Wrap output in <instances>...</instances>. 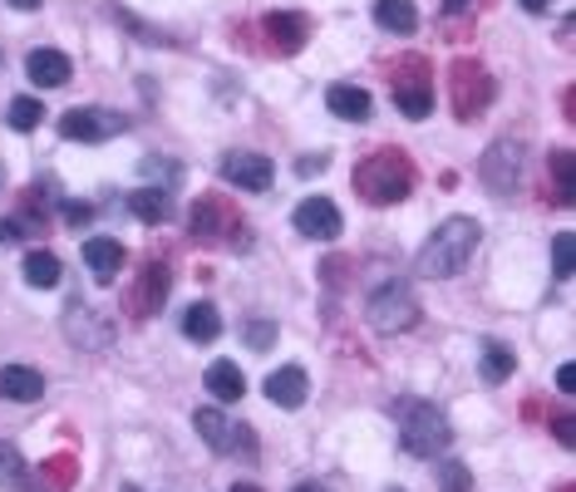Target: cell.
I'll return each mask as SVG.
<instances>
[{"instance_id": "cell-11", "label": "cell", "mask_w": 576, "mask_h": 492, "mask_svg": "<svg viewBox=\"0 0 576 492\" xmlns=\"http://www.w3.org/2000/svg\"><path fill=\"white\" fill-rule=\"evenodd\" d=\"M217 173L232 182V188L267 192L271 178H276V168H271V158H261V153H227L222 163H217Z\"/></svg>"}, {"instance_id": "cell-14", "label": "cell", "mask_w": 576, "mask_h": 492, "mask_svg": "<svg viewBox=\"0 0 576 492\" xmlns=\"http://www.w3.org/2000/svg\"><path fill=\"white\" fill-rule=\"evenodd\" d=\"M306 394H310V380L301 364H281V370L267 374V399L276 409H301Z\"/></svg>"}, {"instance_id": "cell-31", "label": "cell", "mask_w": 576, "mask_h": 492, "mask_svg": "<svg viewBox=\"0 0 576 492\" xmlns=\"http://www.w3.org/2000/svg\"><path fill=\"white\" fill-rule=\"evenodd\" d=\"M241 340H247L251 350H271L276 345V325L271 320H247V325H241Z\"/></svg>"}, {"instance_id": "cell-8", "label": "cell", "mask_w": 576, "mask_h": 492, "mask_svg": "<svg viewBox=\"0 0 576 492\" xmlns=\"http://www.w3.org/2000/svg\"><path fill=\"white\" fill-rule=\"evenodd\" d=\"M188 232L198 237V242H207V247H227V242H232V232H247V227H241V217H237L232 202H222V198L207 192V198L192 202Z\"/></svg>"}, {"instance_id": "cell-42", "label": "cell", "mask_w": 576, "mask_h": 492, "mask_svg": "<svg viewBox=\"0 0 576 492\" xmlns=\"http://www.w3.org/2000/svg\"><path fill=\"white\" fill-rule=\"evenodd\" d=\"M389 492H405V488H389Z\"/></svg>"}, {"instance_id": "cell-19", "label": "cell", "mask_w": 576, "mask_h": 492, "mask_svg": "<svg viewBox=\"0 0 576 492\" xmlns=\"http://www.w3.org/2000/svg\"><path fill=\"white\" fill-rule=\"evenodd\" d=\"M326 109L336 113V119L365 123L375 104H370V94H365V89H355V84H330V89H326Z\"/></svg>"}, {"instance_id": "cell-4", "label": "cell", "mask_w": 576, "mask_h": 492, "mask_svg": "<svg viewBox=\"0 0 576 492\" xmlns=\"http://www.w3.org/2000/svg\"><path fill=\"white\" fill-rule=\"evenodd\" d=\"M365 315H370V325L379 330V335H405V330L419 325V301H414V291L405 281H389L370 295Z\"/></svg>"}, {"instance_id": "cell-3", "label": "cell", "mask_w": 576, "mask_h": 492, "mask_svg": "<svg viewBox=\"0 0 576 492\" xmlns=\"http://www.w3.org/2000/svg\"><path fill=\"white\" fill-rule=\"evenodd\" d=\"M395 414H399V443L414 458H439L454 443V429H448L444 409L424 404V399H399Z\"/></svg>"}, {"instance_id": "cell-13", "label": "cell", "mask_w": 576, "mask_h": 492, "mask_svg": "<svg viewBox=\"0 0 576 492\" xmlns=\"http://www.w3.org/2000/svg\"><path fill=\"white\" fill-rule=\"evenodd\" d=\"M64 335L75 340V345H85V350H103L113 340V325H103L99 311H89L85 301H69V311H64Z\"/></svg>"}, {"instance_id": "cell-27", "label": "cell", "mask_w": 576, "mask_h": 492, "mask_svg": "<svg viewBox=\"0 0 576 492\" xmlns=\"http://www.w3.org/2000/svg\"><path fill=\"white\" fill-rule=\"evenodd\" d=\"M26 281L34 285V291H54V285H60V257H54V251H30Z\"/></svg>"}, {"instance_id": "cell-26", "label": "cell", "mask_w": 576, "mask_h": 492, "mask_svg": "<svg viewBox=\"0 0 576 492\" xmlns=\"http://www.w3.org/2000/svg\"><path fill=\"white\" fill-rule=\"evenodd\" d=\"M0 488H16V492H30L34 488L30 463L20 458V449L10 439H0Z\"/></svg>"}, {"instance_id": "cell-12", "label": "cell", "mask_w": 576, "mask_h": 492, "mask_svg": "<svg viewBox=\"0 0 576 492\" xmlns=\"http://www.w3.org/2000/svg\"><path fill=\"white\" fill-rule=\"evenodd\" d=\"M261 30H267L276 54H296L310 40V20L301 16V10H271V16L261 20Z\"/></svg>"}, {"instance_id": "cell-32", "label": "cell", "mask_w": 576, "mask_h": 492, "mask_svg": "<svg viewBox=\"0 0 576 492\" xmlns=\"http://www.w3.org/2000/svg\"><path fill=\"white\" fill-rule=\"evenodd\" d=\"M439 488L444 492H468V488H474V473H468L464 463H444L439 468Z\"/></svg>"}, {"instance_id": "cell-40", "label": "cell", "mask_w": 576, "mask_h": 492, "mask_svg": "<svg viewBox=\"0 0 576 492\" xmlns=\"http://www.w3.org/2000/svg\"><path fill=\"white\" fill-rule=\"evenodd\" d=\"M291 492H326V488H320V483H296Z\"/></svg>"}, {"instance_id": "cell-35", "label": "cell", "mask_w": 576, "mask_h": 492, "mask_svg": "<svg viewBox=\"0 0 576 492\" xmlns=\"http://www.w3.org/2000/svg\"><path fill=\"white\" fill-rule=\"evenodd\" d=\"M557 389H562V394H572V389H576V370H572V364H562V370H557Z\"/></svg>"}, {"instance_id": "cell-37", "label": "cell", "mask_w": 576, "mask_h": 492, "mask_svg": "<svg viewBox=\"0 0 576 492\" xmlns=\"http://www.w3.org/2000/svg\"><path fill=\"white\" fill-rule=\"evenodd\" d=\"M0 242H20V222H0Z\"/></svg>"}, {"instance_id": "cell-18", "label": "cell", "mask_w": 576, "mask_h": 492, "mask_svg": "<svg viewBox=\"0 0 576 492\" xmlns=\"http://www.w3.org/2000/svg\"><path fill=\"white\" fill-rule=\"evenodd\" d=\"M207 394H212L217 404H237V399L247 394V374H241L232 360L207 364Z\"/></svg>"}, {"instance_id": "cell-17", "label": "cell", "mask_w": 576, "mask_h": 492, "mask_svg": "<svg viewBox=\"0 0 576 492\" xmlns=\"http://www.w3.org/2000/svg\"><path fill=\"white\" fill-rule=\"evenodd\" d=\"M85 267L95 271V281H113L123 271V247L113 237H89L85 242Z\"/></svg>"}, {"instance_id": "cell-5", "label": "cell", "mask_w": 576, "mask_h": 492, "mask_svg": "<svg viewBox=\"0 0 576 492\" xmlns=\"http://www.w3.org/2000/svg\"><path fill=\"white\" fill-rule=\"evenodd\" d=\"M448 89H454V113L464 123L478 119V113L493 104V94H498L493 74L483 70L478 60H454V70H448Z\"/></svg>"}, {"instance_id": "cell-23", "label": "cell", "mask_w": 576, "mask_h": 492, "mask_svg": "<svg viewBox=\"0 0 576 492\" xmlns=\"http://www.w3.org/2000/svg\"><path fill=\"white\" fill-rule=\"evenodd\" d=\"M192 429L202 433V443L212 453H232L237 449V429H227V419L217 414V409H198V414H192Z\"/></svg>"}, {"instance_id": "cell-9", "label": "cell", "mask_w": 576, "mask_h": 492, "mask_svg": "<svg viewBox=\"0 0 576 492\" xmlns=\"http://www.w3.org/2000/svg\"><path fill=\"white\" fill-rule=\"evenodd\" d=\"M123 129H129V119L113 113V109H69L60 119V133L69 143H103V139H113V133H123Z\"/></svg>"}, {"instance_id": "cell-29", "label": "cell", "mask_w": 576, "mask_h": 492, "mask_svg": "<svg viewBox=\"0 0 576 492\" xmlns=\"http://www.w3.org/2000/svg\"><path fill=\"white\" fill-rule=\"evenodd\" d=\"M40 119H44V104H40V99L20 94L16 104H10V129H16V133H30V129H40Z\"/></svg>"}, {"instance_id": "cell-38", "label": "cell", "mask_w": 576, "mask_h": 492, "mask_svg": "<svg viewBox=\"0 0 576 492\" xmlns=\"http://www.w3.org/2000/svg\"><path fill=\"white\" fill-rule=\"evenodd\" d=\"M464 10H474V0H448L444 16H464Z\"/></svg>"}, {"instance_id": "cell-15", "label": "cell", "mask_w": 576, "mask_h": 492, "mask_svg": "<svg viewBox=\"0 0 576 492\" xmlns=\"http://www.w3.org/2000/svg\"><path fill=\"white\" fill-rule=\"evenodd\" d=\"M40 394H44L40 370H30V364H6V370H0V399H10V404H34Z\"/></svg>"}, {"instance_id": "cell-10", "label": "cell", "mask_w": 576, "mask_h": 492, "mask_svg": "<svg viewBox=\"0 0 576 492\" xmlns=\"http://www.w3.org/2000/svg\"><path fill=\"white\" fill-rule=\"evenodd\" d=\"M291 222L301 237H310V242H336L340 237V208L330 198H306L301 208L291 212Z\"/></svg>"}, {"instance_id": "cell-24", "label": "cell", "mask_w": 576, "mask_h": 492, "mask_svg": "<svg viewBox=\"0 0 576 492\" xmlns=\"http://www.w3.org/2000/svg\"><path fill=\"white\" fill-rule=\"evenodd\" d=\"M513 370H517V354L503 345V340H483V354H478V374H483V380L503 384Z\"/></svg>"}, {"instance_id": "cell-39", "label": "cell", "mask_w": 576, "mask_h": 492, "mask_svg": "<svg viewBox=\"0 0 576 492\" xmlns=\"http://www.w3.org/2000/svg\"><path fill=\"white\" fill-rule=\"evenodd\" d=\"M10 6H16V10H40L44 0H10Z\"/></svg>"}, {"instance_id": "cell-28", "label": "cell", "mask_w": 576, "mask_h": 492, "mask_svg": "<svg viewBox=\"0 0 576 492\" xmlns=\"http://www.w3.org/2000/svg\"><path fill=\"white\" fill-rule=\"evenodd\" d=\"M547 163H552V178H557V198H552V202H557V208H572V198H576V188H572V153L562 148V153H552Z\"/></svg>"}, {"instance_id": "cell-30", "label": "cell", "mask_w": 576, "mask_h": 492, "mask_svg": "<svg viewBox=\"0 0 576 492\" xmlns=\"http://www.w3.org/2000/svg\"><path fill=\"white\" fill-rule=\"evenodd\" d=\"M552 277H557V281H572V232L552 237Z\"/></svg>"}, {"instance_id": "cell-36", "label": "cell", "mask_w": 576, "mask_h": 492, "mask_svg": "<svg viewBox=\"0 0 576 492\" xmlns=\"http://www.w3.org/2000/svg\"><path fill=\"white\" fill-rule=\"evenodd\" d=\"M517 6H523L527 16H547V6H552V0H517Z\"/></svg>"}, {"instance_id": "cell-25", "label": "cell", "mask_w": 576, "mask_h": 492, "mask_svg": "<svg viewBox=\"0 0 576 492\" xmlns=\"http://www.w3.org/2000/svg\"><path fill=\"white\" fill-rule=\"evenodd\" d=\"M129 212L138 217V222L158 227V222H168L172 217V202H168L163 188H138V192H129Z\"/></svg>"}, {"instance_id": "cell-21", "label": "cell", "mask_w": 576, "mask_h": 492, "mask_svg": "<svg viewBox=\"0 0 576 492\" xmlns=\"http://www.w3.org/2000/svg\"><path fill=\"white\" fill-rule=\"evenodd\" d=\"M163 301H168V267H153V261H148L143 281H138V291L129 295V305H133L138 315H153Z\"/></svg>"}, {"instance_id": "cell-41", "label": "cell", "mask_w": 576, "mask_h": 492, "mask_svg": "<svg viewBox=\"0 0 576 492\" xmlns=\"http://www.w3.org/2000/svg\"><path fill=\"white\" fill-rule=\"evenodd\" d=\"M232 492H257V488H232Z\"/></svg>"}, {"instance_id": "cell-7", "label": "cell", "mask_w": 576, "mask_h": 492, "mask_svg": "<svg viewBox=\"0 0 576 492\" xmlns=\"http://www.w3.org/2000/svg\"><path fill=\"white\" fill-rule=\"evenodd\" d=\"M395 104L405 119H429L434 113V84H429V64L419 54H405L395 64Z\"/></svg>"}, {"instance_id": "cell-6", "label": "cell", "mask_w": 576, "mask_h": 492, "mask_svg": "<svg viewBox=\"0 0 576 492\" xmlns=\"http://www.w3.org/2000/svg\"><path fill=\"white\" fill-rule=\"evenodd\" d=\"M523 168H527V148L523 139H498L483 153V163H478V178H483V188L488 192H498V198H508V192L523 188Z\"/></svg>"}, {"instance_id": "cell-20", "label": "cell", "mask_w": 576, "mask_h": 492, "mask_svg": "<svg viewBox=\"0 0 576 492\" xmlns=\"http://www.w3.org/2000/svg\"><path fill=\"white\" fill-rule=\"evenodd\" d=\"M375 26L389 36H414L419 30V6L414 0H375Z\"/></svg>"}, {"instance_id": "cell-2", "label": "cell", "mask_w": 576, "mask_h": 492, "mask_svg": "<svg viewBox=\"0 0 576 492\" xmlns=\"http://www.w3.org/2000/svg\"><path fill=\"white\" fill-rule=\"evenodd\" d=\"M355 188H360V198L370 202V208H389V202L409 198L414 163L399 153V148H375V153L355 168Z\"/></svg>"}, {"instance_id": "cell-1", "label": "cell", "mask_w": 576, "mask_h": 492, "mask_svg": "<svg viewBox=\"0 0 576 492\" xmlns=\"http://www.w3.org/2000/svg\"><path fill=\"white\" fill-rule=\"evenodd\" d=\"M483 242V227L474 217H448V222L434 227V237L419 247V277L429 281H448L474 261V251Z\"/></svg>"}, {"instance_id": "cell-34", "label": "cell", "mask_w": 576, "mask_h": 492, "mask_svg": "<svg viewBox=\"0 0 576 492\" xmlns=\"http://www.w3.org/2000/svg\"><path fill=\"white\" fill-rule=\"evenodd\" d=\"M296 173H301V178H310V173H326V158H320V153L301 158V163H296Z\"/></svg>"}, {"instance_id": "cell-16", "label": "cell", "mask_w": 576, "mask_h": 492, "mask_svg": "<svg viewBox=\"0 0 576 492\" xmlns=\"http://www.w3.org/2000/svg\"><path fill=\"white\" fill-rule=\"evenodd\" d=\"M26 74L40 89H60V84H69V54L64 50H30Z\"/></svg>"}, {"instance_id": "cell-33", "label": "cell", "mask_w": 576, "mask_h": 492, "mask_svg": "<svg viewBox=\"0 0 576 492\" xmlns=\"http://www.w3.org/2000/svg\"><path fill=\"white\" fill-rule=\"evenodd\" d=\"M557 443L562 449H576V419H557Z\"/></svg>"}, {"instance_id": "cell-22", "label": "cell", "mask_w": 576, "mask_h": 492, "mask_svg": "<svg viewBox=\"0 0 576 492\" xmlns=\"http://www.w3.org/2000/svg\"><path fill=\"white\" fill-rule=\"evenodd\" d=\"M182 335L198 340V345H212V340L222 335V315H217V305H207V301L188 305V311H182Z\"/></svg>"}]
</instances>
